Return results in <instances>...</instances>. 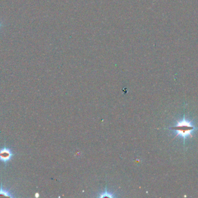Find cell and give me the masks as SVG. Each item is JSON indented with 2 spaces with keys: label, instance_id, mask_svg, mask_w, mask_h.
Instances as JSON below:
<instances>
[{
  "label": "cell",
  "instance_id": "6da1fadb",
  "mask_svg": "<svg viewBox=\"0 0 198 198\" xmlns=\"http://www.w3.org/2000/svg\"><path fill=\"white\" fill-rule=\"evenodd\" d=\"M196 129V128H195L190 122L187 121L185 118H184L181 122H178L177 126L171 128V129L175 130L177 132L175 137L180 135L183 137L184 141L188 136H192L191 135V132Z\"/></svg>",
  "mask_w": 198,
  "mask_h": 198
},
{
  "label": "cell",
  "instance_id": "7a4b0ae2",
  "mask_svg": "<svg viewBox=\"0 0 198 198\" xmlns=\"http://www.w3.org/2000/svg\"><path fill=\"white\" fill-rule=\"evenodd\" d=\"M15 155L10 148L4 146L0 149V162L7 164L11 161Z\"/></svg>",
  "mask_w": 198,
  "mask_h": 198
},
{
  "label": "cell",
  "instance_id": "3957f363",
  "mask_svg": "<svg viewBox=\"0 0 198 198\" xmlns=\"http://www.w3.org/2000/svg\"><path fill=\"white\" fill-rule=\"evenodd\" d=\"M0 196H4L6 197H9L11 198H15V196L14 195V194L11 192V190L4 188L3 184H1V187H0Z\"/></svg>",
  "mask_w": 198,
  "mask_h": 198
},
{
  "label": "cell",
  "instance_id": "277c9868",
  "mask_svg": "<svg viewBox=\"0 0 198 198\" xmlns=\"http://www.w3.org/2000/svg\"><path fill=\"white\" fill-rule=\"evenodd\" d=\"M1 26H2V25H1V22H0V28H1Z\"/></svg>",
  "mask_w": 198,
  "mask_h": 198
}]
</instances>
